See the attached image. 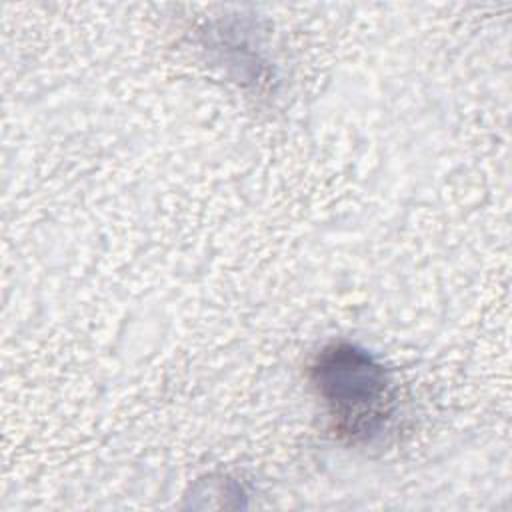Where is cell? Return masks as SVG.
I'll list each match as a JSON object with an SVG mask.
<instances>
[{
	"label": "cell",
	"instance_id": "6da1fadb",
	"mask_svg": "<svg viewBox=\"0 0 512 512\" xmlns=\"http://www.w3.org/2000/svg\"><path fill=\"white\" fill-rule=\"evenodd\" d=\"M314 384L326 400L336 428L368 436L388 414V380L364 350L348 344L326 348L314 366Z\"/></svg>",
	"mask_w": 512,
	"mask_h": 512
}]
</instances>
